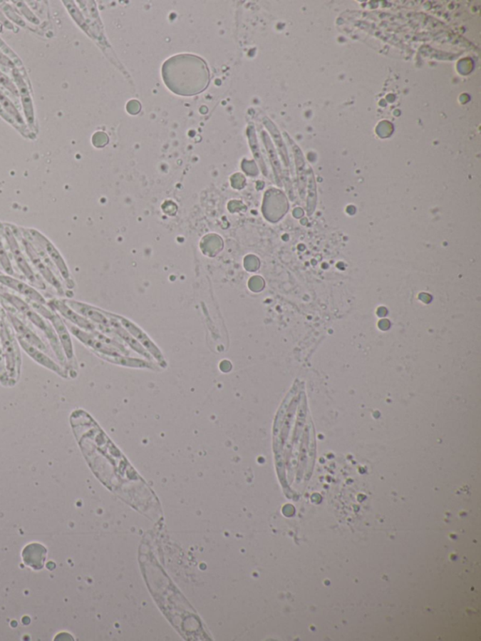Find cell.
<instances>
[{"label": "cell", "mask_w": 481, "mask_h": 641, "mask_svg": "<svg viewBox=\"0 0 481 641\" xmlns=\"http://www.w3.org/2000/svg\"><path fill=\"white\" fill-rule=\"evenodd\" d=\"M165 83L174 93L182 96H196L209 84L210 73L206 62L197 56H174L162 68Z\"/></svg>", "instance_id": "6da1fadb"}, {"label": "cell", "mask_w": 481, "mask_h": 641, "mask_svg": "<svg viewBox=\"0 0 481 641\" xmlns=\"http://www.w3.org/2000/svg\"><path fill=\"white\" fill-rule=\"evenodd\" d=\"M0 347L4 357L9 386H13L19 382L21 374V352L16 333L8 320L4 309H0Z\"/></svg>", "instance_id": "7a4b0ae2"}, {"label": "cell", "mask_w": 481, "mask_h": 641, "mask_svg": "<svg viewBox=\"0 0 481 641\" xmlns=\"http://www.w3.org/2000/svg\"><path fill=\"white\" fill-rule=\"evenodd\" d=\"M0 297L8 304H10L11 306H13L17 312L21 313V314L25 316L29 321H31L35 327L42 331L44 336L46 337L47 341H48L50 345H51L52 349L54 351L55 356L57 357L58 361L61 363V365H66L67 359L66 357H65L60 339H58L57 333H56L54 327L50 324V322L47 321L46 318H43L42 315L39 314L36 310L32 308L31 304L23 300L22 298L17 297L16 294L0 289Z\"/></svg>", "instance_id": "3957f363"}, {"label": "cell", "mask_w": 481, "mask_h": 641, "mask_svg": "<svg viewBox=\"0 0 481 641\" xmlns=\"http://www.w3.org/2000/svg\"><path fill=\"white\" fill-rule=\"evenodd\" d=\"M10 226L11 229H13L14 235H16L17 239H19L24 252H25L26 257H28L32 267L35 268V270L37 271V273L39 274L40 277H42L44 282H46L48 284L51 285L61 297H63L65 292L63 282H61V279L58 277L60 275H58V271L56 270L54 265L50 261L48 257L43 253V250H41L39 247L35 246L32 242L29 241L28 238L22 235L19 227L14 226L13 224H10Z\"/></svg>", "instance_id": "277c9868"}, {"label": "cell", "mask_w": 481, "mask_h": 641, "mask_svg": "<svg viewBox=\"0 0 481 641\" xmlns=\"http://www.w3.org/2000/svg\"><path fill=\"white\" fill-rule=\"evenodd\" d=\"M0 236L4 239L6 246L10 250L17 268L21 272L25 279L34 287L46 289V282L32 267L10 224L0 222Z\"/></svg>", "instance_id": "5b68a950"}, {"label": "cell", "mask_w": 481, "mask_h": 641, "mask_svg": "<svg viewBox=\"0 0 481 641\" xmlns=\"http://www.w3.org/2000/svg\"><path fill=\"white\" fill-rule=\"evenodd\" d=\"M19 229L25 237L32 242L35 246L39 247L41 250H43V253L48 257L50 261L54 265L56 270L58 271L65 284L67 285V287L69 289L75 287V282H73L70 269L68 267L66 262H65L61 251L58 250L57 247L39 230L31 229V227H19Z\"/></svg>", "instance_id": "8992f818"}, {"label": "cell", "mask_w": 481, "mask_h": 641, "mask_svg": "<svg viewBox=\"0 0 481 641\" xmlns=\"http://www.w3.org/2000/svg\"><path fill=\"white\" fill-rule=\"evenodd\" d=\"M47 306H48L50 309H54L55 312H57L58 314L63 316L66 320L75 324L78 329L88 331V332L99 331L98 327H97L96 324L91 323L90 320H88V319H86L83 316L76 312V310L71 308L63 299L49 300L48 302H47Z\"/></svg>", "instance_id": "52a82bcc"}, {"label": "cell", "mask_w": 481, "mask_h": 641, "mask_svg": "<svg viewBox=\"0 0 481 641\" xmlns=\"http://www.w3.org/2000/svg\"><path fill=\"white\" fill-rule=\"evenodd\" d=\"M0 284L19 292V294L25 297L29 302L47 305L46 298L33 286L28 284L21 280L16 279V277H11L10 275L3 274L1 271H0Z\"/></svg>", "instance_id": "ba28073f"}, {"label": "cell", "mask_w": 481, "mask_h": 641, "mask_svg": "<svg viewBox=\"0 0 481 641\" xmlns=\"http://www.w3.org/2000/svg\"><path fill=\"white\" fill-rule=\"evenodd\" d=\"M5 312L8 320L10 322L11 326L13 327L17 337H19V338H21L24 341L28 342V344L33 345V347L38 348V349L43 352L47 351V347L42 341V339H41L40 337L28 326V324L24 323L21 319H20L19 316L14 314L11 310L5 309Z\"/></svg>", "instance_id": "9c48e42d"}, {"label": "cell", "mask_w": 481, "mask_h": 641, "mask_svg": "<svg viewBox=\"0 0 481 641\" xmlns=\"http://www.w3.org/2000/svg\"><path fill=\"white\" fill-rule=\"evenodd\" d=\"M16 338L17 341H19L20 347H21L22 349L26 352V354H28L29 357H31L35 362L43 366V367L47 369V370L54 371L55 374L60 375L61 377H68L67 372L64 371V369L61 367V365H58V363H56L54 360L50 359L43 351L38 349V348L33 347V345L28 344V342L24 341L21 338H19V337L16 336Z\"/></svg>", "instance_id": "30bf717a"}, {"label": "cell", "mask_w": 481, "mask_h": 641, "mask_svg": "<svg viewBox=\"0 0 481 641\" xmlns=\"http://www.w3.org/2000/svg\"><path fill=\"white\" fill-rule=\"evenodd\" d=\"M11 72H13L11 73H13L14 81L16 82L17 88H19V96L21 97L24 113H25L26 123H28V125L31 127V128H34V106L29 86L26 84L21 73L17 70V68L11 70Z\"/></svg>", "instance_id": "8fae6325"}, {"label": "cell", "mask_w": 481, "mask_h": 641, "mask_svg": "<svg viewBox=\"0 0 481 641\" xmlns=\"http://www.w3.org/2000/svg\"><path fill=\"white\" fill-rule=\"evenodd\" d=\"M0 106H2V108L4 109L6 112L17 123L20 129V133L22 135H25L26 138H31V140H35L34 135H31V132L29 131L28 127L26 125L25 120L23 119V116L21 113H20L19 109L16 108V105L13 102L11 101L10 98L5 93H3V91L0 90Z\"/></svg>", "instance_id": "7c38bea8"}, {"label": "cell", "mask_w": 481, "mask_h": 641, "mask_svg": "<svg viewBox=\"0 0 481 641\" xmlns=\"http://www.w3.org/2000/svg\"><path fill=\"white\" fill-rule=\"evenodd\" d=\"M122 321L123 326H125L127 329H129L130 332L133 333V335L138 337V339H140V341L143 342V344L145 345V347L148 348V350L152 352L153 356H155L156 359L159 360V361H161V354L159 353V351L157 349H156V347L152 344V342H150V339H148L147 337L144 335V334L141 332L140 329H137V327H135V326H133L131 323H129V322H127L126 320Z\"/></svg>", "instance_id": "4fadbf2b"}, {"label": "cell", "mask_w": 481, "mask_h": 641, "mask_svg": "<svg viewBox=\"0 0 481 641\" xmlns=\"http://www.w3.org/2000/svg\"><path fill=\"white\" fill-rule=\"evenodd\" d=\"M0 267L6 274L10 275L11 277L16 276V270L11 264L10 256H9L7 247L3 243L2 237L0 236Z\"/></svg>", "instance_id": "5bb4252c"}, {"label": "cell", "mask_w": 481, "mask_h": 641, "mask_svg": "<svg viewBox=\"0 0 481 641\" xmlns=\"http://www.w3.org/2000/svg\"><path fill=\"white\" fill-rule=\"evenodd\" d=\"M0 9H1L3 13H4V16H7V19L13 21V22L17 24L19 26L26 28V25L25 21H24L22 17L16 13V9H14L13 6L9 4L8 2L0 1Z\"/></svg>", "instance_id": "9a60e30c"}, {"label": "cell", "mask_w": 481, "mask_h": 641, "mask_svg": "<svg viewBox=\"0 0 481 641\" xmlns=\"http://www.w3.org/2000/svg\"><path fill=\"white\" fill-rule=\"evenodd\" d=\"M14 4V7H16L17 11H19L22 16H25L26 19L29 21V22L34 24V25H39L40 21L37 19V16H35L31 10H29V6L26 5V2L24 1H13Z\"/></svg>", "instance_id": "2e32d148"}, {"label": "cell", "mask_w": 481, "mask_h": 641, "mask_svg": "<svg viewBox=\"0 0 481 641\" xmlns=\"http://www.w3.org/2000/svg\"><path fill=\"white\" fill-rule=\"evenodd\" d=\"M0 85H1L6 91H8L14 98H19V88L16 87V83H14V81H11L8 76H6L4 73L1 72V71H0Z\"/></svg>", "instance_id": "e0dca14e"}, {"label": "cell", "mask_w": 481, "mask_h": 641, "mask_svg": "<svg viewBox=\"0 0 481 641\" xmlns=\"http://www.w3.org/2000/svg\"><path fill=\"white\" fill-rule=\"evenodd\" d=\"M0 51H1L3 54L7 56L10 60H14L16 66H19V68L23 67V62L20 60L19 56L9 47L8 44L4 43V41L2 39H0Z\"/></svg>", "instance_id": "ac0fdd59"}, {"label": "cell", "mask_w": 481, "mask_h": 641, "mask_svg": "<svg viewBox=\"0 0 481 641\" xmlns=\"http://www.w3.org/2000/svg\"><path fill=\"white\" fill-rule=\"evenodd\" d=\"M0 384L9 386L7 372H6L4 357H3L1 347H0Z\"/></svg>", "instance_id": "d6986e66"}, {"label": "cell", "mask_w": 481, "mask_h": 641, "mask_svg": "<svg viewBox=\"0 0 481 641\" xmlns=\"http://www.w3.org/2000/svg\"><path fill=\"white\" fill-rule=\"evenodd\" d=\"M0 64H1L2 66L10 68L11 70L16 69V68L14 61L10 60L7 56L3 54L1 51H0Z\"/></svg>", "instance_id": "ffe728a7"}, {"label": "cell", "mask_w": 481, "mask_h": 641, "mask_svg": "<svg viewBox=\"0 0 481 641\" xmlns=\"http://www.w3.org/2000/svg\"><path fill=\"white\" fill-rule=\"evenodd\" d=\"M0 116H1V117L3 118V119H4V120H6V122L10 123L11 125H13L14 127H16V128L17 130H19V131L20 132L19 127V125H17V123H16V120H14L13 119V118H11V117L10 116V115H9V114L7 113V112H6V111H4V109L2 108V106H0Z\"/></svg>", "instance_id": "44dd1931"}, {"label": "cell", "mask_w": 481, "mask_h": 641, "mask_svg": "<svg viewBox=\"0 0 481 641\" xmlns=\"http://www.w3.org/2000/svg\"><path fill=\"white\" fill-rule=\"evenodd\" d=\"M0 23L3 24L6 28L14 31V26L8 20L7 17L2 14V11H0Z\"/></svg>", "instance_id": "7402d4cb"}]
</instances>
